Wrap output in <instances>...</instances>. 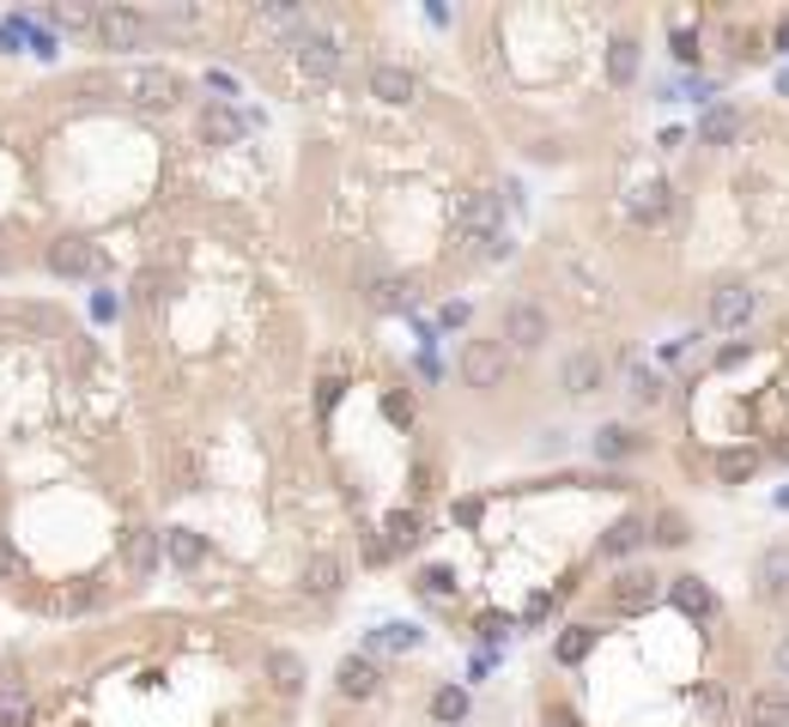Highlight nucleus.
Listing matches in <instances>:
<instances>
[{
	"label": "nucleus",
	"mask_w": 789,
	"mask_h": 727,
	"mask_svg": "<svg viewBox=\"0 0 789 727\" xmlns=\"http://www.w3.org/2000/svg\"><path fill=\"white\" fill-rule=\"evenodd\" d=\"M341 394H346V377H341V370H322V377H316V413L329 418Z\"/></svg>",
	"instance_id": "obj_29"
},
{
	"label": "nucleus",
	"mask_w": 789,
	"mask_h": 727,
	"mask_svg": "<svg viewBox=\"0 0 789 727\" xmlns=\"http://www.w3.org/2000/svg\"><path fill=\"white\" fill-rule=\"evenodd\" d=\"M668 595H674V607H681L686 619H723V600H717V588H710L705 576H674Z\"/></svg>",
	"instance_id": "obj_12"
},
{
	"label": "nucleus",
	"mask_w": 789,
	"mask_h": 727,
	"mask_svg": "<svg viewBox=\"0 0 789 727\" xmlns=\"http://www.w3.org/2000/svg\"><path fill=\"white\" fill-rule=\"evenodd\" d=\"M547 334H552V322H547V310L540 303H528V298H516V303H504V351H540L547 346Z\"/></svg>",
	"instance_id": "obj_6"
},
{
	"label": "nucleus",
	"mask_w": 789,
	"mask_h": 727,
	"mask_svg": "<svg viewBox=\"0 0 789 727\" xmlns=\"http://www.w3.org/2000/svg\"><path fill=\"white\" fill-rule=\"evenodd\" d=\"M674 61H698V37L693 31H674Z\"/></svg>",
	"instance_id": "obj_32"
},
{
	"label": "nucleus",
	"mask_w": 789,
	"mask_h": 727,
	"mask_svg": "<svg viewBox=\"0 0 789 727\" xmlns=\"http://www.w3.org/2000/svg\"><path fill=\"white\" fill-rule=\"evenodd\" d=\"M602 382H607V358H602V351H571V358L559 364V389H565L571 401L595 394Z\"/></svg>",
	"instance_id": "obj_11"
},
{
	"label": "nucleus",
	"mask_w": 789,
	"mask_h": 727,
	"mask_svg": "<svg viewBox=\"0 0 789 727\" xmlns=\"http://www.w3.org/2000/svg\"><path fill=\"white\" fill-rule=\"evenodd\" d=\"M377 685H382V673H377L370 655H346L341 673H334V691H341V697H377Z\"/></svg>",
	"instance_id": "obj_15"
},
{
	"label": "nucleus",
	"mask_w": 789,
	"mask_h": 727,
	"mask_svg": "<svg viewBox=\"0 0 789 727\" xmlns=\"http://www.w3.org/2000/svg\"><path fill=\"white\" fill-rule=\"evenodd\" d=\"M370 649H420V624H382V631H370Z\"/></svg>",
	"instance_id": "obj_26"
},
{
	"label": "nucleus",
	"mask_w": 789,
	"mask_h": 727,
	"mask_svg": "<svg viewBox=\"0 0 789 727\" xmlns=\"http://www.w3.org/2000/svg\"><path fill=\"white\" fill-rule=\"evenodd\" d=\"M456 370H461L468 389H499L504 370H511V351H504V339H468L461 358H456Z\"/></svg>",
	"instance_id": "obj_5"
},
{
	"label": "nucleus",
	"mask_w": 789,
	"mask_h": 727,
	"mask_svg": "<svg viewBox=\"0 0 789 727\" xmlns=\"http://www.w3.org/2000/svg\"><path fill=\"white\" fill-rule=\"evenodd\" d=\"M298 588L310 600H334L346 588V564L334 558V552H310V558H304V570H298Z\"/></svg>",
	"instance_id": "obj_10"
},
{
	"label": "nucleus",
	"mask_w": 789,
	"mask_h": 727,
	"mask_svg": "<svg viewBox=\"0 0 789 727\" xmlns=\"http://www.w3.org/2000/svg\"><path fill=\"white\" fill-rule=\"evenodd\" d=\"M85 31L98 37V49H104V55L152 49V19L134 13V7H92V13H85Z\"/></svg>",
	"instance_id": "obj_3"
},
{
	"label": "nucleus",
	"mask_w": 789,
	"mask_h": 727,
	"mask_svg": "<svg viewBox=\"0 0 789 727\" xmlns=\"http://www.w3.org/2000/svg\"><path fill=\"white\" fill-rule=\"evenodd\" d=\"M291 49H298V67L310 79H334L341 73V43L322 37V31H310V25H298V19H291Z\"/></svg>",
	"instance_id": "obj_9"
},
{
	"label": "nucleus",
	"mask_w": 789,
	"mask_h": 727,
	"mask_svg": "<svg viewBox=\"0 0 789 727\" xmlns=\"http://www.w3.org/2000/svg\"><path fill=\"white\" fill-rule=\"evenodd\" d=\"M382 406H389V418H413V401H401V394H389Z\"/></svg>",
	"instance_id": "obj_36"
},
{
	"label": "nucleus",
	"mask_w": 789,
	"mask_h": 727,
	"mask_svg": "<svg viewBox=\"0 0 789 727\" xmlns=\"http://www.w3.org/2000/svg\"><path fill=\"white\" fill-rule=\"evenodd\" d=\"M759 461H765V454L747 449V442H741V449H723V454H717V480H723V485H747L753 473H759Z\"/></svg>",
	"instance_id": "obj_21"
},
{
	"label": "nucleus",
	"mask_w": 789,
	"mask_h": 727,
	"mask_svg": "<svg viewBox=\"0 0 789 727\" xmlns=\"http://www.w3.org/2000/svg\"><path fill=\"white\" fill-rule=\"evenodd\" d=\"M413 91H420L413 67H395V61H377V67H370V97H382V104H408Z\"/></svg>",
	"instance_id": "obj_14"
},
{
	"label": "nucleus",
	"mask_w": 789,
	"mask_h": 727,
	"mask_svg": "<svg viewBox=\"0 0 789 727\" xmlns=\"http://www.w3.org/2000/svg\"><path fill=\"white\" fill-rule=\"evenodd\" d=\"M358 545H365V564H382V558H389V540H382V533H358Z\"/></svg>",
	"instance_id": "obj_31"
},
{
	"label": "nucleus",
	"mask_w": 789,
	"mask_h": 727,
	"mask_svg": "<svg viewBox=\"0 0 789 727\" xmlns=\"http://www.w3.org/2000/svg\"><path fill=\"white\" fill-rule=\"evenodd\" d=\"M638 449H644V437H631L626 425H602L595 430V461H631Z\"/></svg>",
	"instance_id": "obj_22"
},
{
	"label": "nucleus",
	"mask_w": 789,
	"mask_h": 727,
	"mask_svg": "<svg viewBox=\"0 0 789 727\" xmlns=\"http://www.w3.org/2000/svg\"><path fill=\"white\" fill-rule=\"evenodd\" d=\"M747 727H789V691L784 685H759L747 697Z\"/></svg>",
	"instance_id": "obj_19"
},
{
	"label": "nucleus",
	"mask_w": 789,
	"mask_h": 727,
	"mask_svg": "<svg viewBox=\"0 0 789 727\" xmlns=\"http://www.w3.org/2000/svg\"><path fill=\"white\" fill-rule=\"evenodd\" d=\"M626 394H631V406L656 413V406L668 401V377H662V370H650V364H638V370L626 377Z\"/></svg>",
	"instance_id": "obj_20"
},
{
	"label": "nucleus",
	"mask_w": 789,
	"mask_h": 727,
	"mask_svg": "<svg viewBox=\"0 0 789 727\" xmlns=\"http://www.w3.org/2000/svg\"><path fill=\"white\" fill-rule=\"evenodd\" d=\"M437 322H444V327H461V322H468V303H444V315H437Z\"/></svg>",
	"instance_id": "obj_35"
},
{
	"label": "nucleus",
	"mask_w": 789,
	"mask_h": 727,
	"mask_svg": "<svg viewBox=\"0 0 789 727\" xmlns=\"http://www.w3.org/2000/svg\"><path fill=\"white\" fill-rule=\"evenodd\" d=\"M456 588V576L444 570V564H432V570H420V595H449Z\"/></svg>",
	"instance_id": "obj_30"
},
{
	"label": "nucleus",
	"mask_w": 789,
	"mask_h": 727,
	"mask_svg": "<svg viewBox=\"0 0 789 727\" xmlns=\"http://www.w3.org/2000/svg\"><path fill=\"white\" fill-rule=\"evenodd\" d=\"M110 401V351L79 327L67 303L0 291V595L25 612L61 619L67 504L79 485L37 468L49 442L98 449L110 437L98 418Z\"/></svg>",
	"instance_id": "obj_1"
},
{
	"label": "nucleus",
	"mask_w": 789,
	"mask_h": 727,
	"mask_svg": "<svg viewBox=\"0 0 789 727\" xmlns=\"http://www.w3.org/2000/svg\"><path fill=\"white\" fill-rule=\"evenodd\" d=\"M650 533H656V545H686V540H693V528H686L681 509H662V516L650 521Z\"/></svg>",
	"instance_id": "obj_28"
},
{
	"label": "nucleus",
	"mask_w": 789,
	"mask_h": 727,
	"mask_svg": "<svg viewBox=\"0 0 789 727\" xmlns=\"http://www.w3.org/2000/svg\"><path fill=\"white\" fill-rule=\"evenodd\" d=\"M456 224L473 236L480 249H492V255H504V195L499 188H468V195L456 200Z\"/></svg>",
	"instance_id": "obj_4"
},
{
	"label": "nucleus",
	"mask_w": 789,
	"mask_h": 727,
	"mask_svg": "<svg viewBox=\"0 0 789 727\" xmlns=\"http://www.w3.org/2000/svg\"><path fill=\"white\" fill-rule=\"evenodd\" d=\"M668 207H674L668 182H638V188H631V200H626V212H631L638 224H662V219H668Z\"/></svg>",
	"instance_id": "obj_18"
},
{
	"label": "nucleus",
	"mask_w": 789,
	"mask_h": 727,
	"mask_svg": "<svg viewBox=\"0 0 789 727\" xmlns=\"http://www.w3.org/2000/svg\"><path fill=\"white\" fill-rule=\"evenodd\" d=\"M638 79V37H614L607 43V85H631Z\"/></svg>",
	"instance_id": "obj_24"
},
{
	"label": "nucleus",
	"mask_w": 789,
	"mask_h": 727,
	"mask_svg": "<svg viewBox=\"0 0 789 727\" xmlns=\"http://www.w3.org/2000/svg\"><path fill=\"white\" fill-rule=\"evenodd\" d=\"M590 649H595V624H571V631L559 636V649H552V655H559V661H565V667H578V661H583V655H590Z\"/></svg>",
	"instance_id": "obj_25"
},
{
	"label": "nucleus",
	"mask_w": 789,
	"mask_h": 727,
	"mask_svg": "<svg viewBox=\"0 0 789 727\" xmlns=\"http://www.w3.org/2000/svg\"><path fill=\"white\" fill-rule=\"evenodd\" d=\"M504 631H511V619H499V612H487V619H480V636H487V643H499Z\"/></svg>",
	"instance_id": "obj_33"
},
{
	"label": "nucleus",
	"mask_w": 789,
	"mask_h": 727,
	"mask_svg": "<svg viewBox=\"0 0 789 727\" xmlns=\"http://www.w3.org/2000/svg\"><path fill=\"white\" fill-rule=\"evenodd\" d=\"M650 540V521L644 516H619L614 528L602 533V558H614V564H626V558H638V545Z\"/></svg>",
	"instance_id": "obj_13"
},
{
	"label": "nucleus",
	"mask_w": 789,
	"mask_h": 727,
	"mask_svg": "<svg viewBox=\"0 0 789 727\" xmlns=\"http://www.w3.org/2000/svg\"><path fill=\"white\" fill-rule=\"evenodd\" d=\"M662 595V576L656 570H638V564H626V570L614 576V582H607V607L614 612H650V600Z\"/></svg>",
	"instance_id": "obj_8"
},
{
	"label": "nucleus",
	"mask_w": 789,
	"mask_h": 727,
	"mask_svg": "<svg viewBox=\"0 0 789 727\" xmlns=\"http://www.w3.org/2000/svg\"><path fill=\"white\" fill-rule=\"evenodd\" d=\"M771 667H777V679H789V631L777 636V649H771Z\"/></svg>",
	"instance_id": "obj_34"
},
{
	"label": "nucleus",
	"mask_w": 789,
	"mask_h": 727,
	"mask_svg": "<svg viewBox=\"0 0 789 727\" xmlns=\"http://www.w3.org/2000/svg\"><path fill=\"white\" fill-rule=\"evenodd\" d=\"M382 533H389V552H413V545L425 540V521H420V509H395V516L382 521Z\"/></svg>",
	"instance_id": "obj_23"
},
{
	"label": "nucleus",
	"mask_w": 789,
	"mask_h": 727,
	"mask_svg": "<svg viewBox=\"0 0 789 727\" xmlns=\"http://www.w3.org/2000/svg\"><path fill=\"white\" fill-rule=\"evenodd\" d=\"M771 454H777V461H789V437H784V442H777V449H771Z\"/></svg>",
	"instance_id": "obj_37"
},
{
	"label": "nucleus",
	"mask_w": 789,
	"mask_h": 727,
	"mask_svg": "<svg viewBox=\"0 0 789 727\" xmlns=\"http://www.w3.org/2000/svg\"><path fill=\"white\" fill-rule=\"evenodd\" d=\"M753 582H759L765 600H789V545H765Z\"/></svg>",
	"instance_id": "obj_16"
},
{
	"label": "nucleus",
	"mask_w": 789,
	"mask_h": 727,
	"mask_svg": "<svg viewBox=\"0 0 789 727\" xmlns=\"http://www.w3.org/2000/svg\"><path fill=\"white\" fill-rule=\"evenodd\" d=\"M43 207V128L19 116L0 91V279L43 273L49 231L37 224Z\"/></svg>",
	"instance_id": "obj_2"
},
{
	"label": "nucleus",
	"mask_w": 789,
	"mask_h": 727,
	"mask_svg": "<svg viewBox=\"0 0 789 727\" xmlns=\"http://www.w3.org/2000/svg\"><path fill=\"white\" fill-rule=\"evenodd\" d=\"M753 315H759V291H753V286L729 279V286L710 291V327H723V334H741Z\"/></svg>",
	"instance_id": "obj_7"
},
{
	"label": "nucleus",
	"mask_w": 789,
	"mask_h": 727,
	"mask_svg": "<svg viewBox=\"0 0 789 727\" xmlns=\"http://www.w3.org/2000/svg\"><path fill=\"white\" fill-rule=\"evenodd\" d=\"M432 715H437V727H456L461 715H468V691H461V685H444V691L432 697Z\"/></svg>",
	"instance_id": "obj_27"
},
{
	"label": "nucleus",
	"mask_w": 789,
	"mask_h": 727,
	"mask_svg": "<svg viewBox=\"0 0 789 727\" xmlns=\"http://www.w3.org/2000/svg\"><path fill=\"white\" fill-rule=\"evenodd\" d=\"M735 134H741V109L735 104H710L705 116H698V146H735Z\"/></svg>",
	"instance_id": "obj_17"
}]
</instances>
